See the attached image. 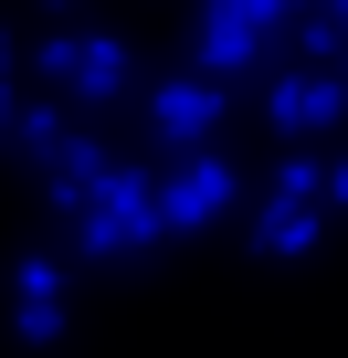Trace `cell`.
Wrapping results in <instances>:
<instances>
[{
	"label": "cell",
	"instance_id": "4fadbf2b",
	"mask_svg": "<svg viewBox=\"0 0 348 358\" xmlns=\"http://www.w3.org/2000/svg\"><path fill=\"white\" fill-rule=\"evenodd\" d=\"M53 11H64V0H53Z\"/></svg>",
	"mask_w": 348,
	"mask_h": 358
},
{
	"label": "cell",
	"instance_id": "8fae6325",
	"mask_svg": "<svg viewBox=\"0 0 348 358\" xmlns=\"http://www.w3.org/2000/svg\"><path fill=\"white\" fill-rule=\"evenodd\" d=\"M0 137H22V95L11 85H0Z\"/></svg>",
	"mask_w": 348,
	"mask_h": 358
},
{
	"label": "cell",
	"instance_id": "277c9868",
	"mask_svg": "<svg viewBox=\"0 0 348 358\" xmlns=\"http://www.w3.org/2000/svg\"><path fill=\"white\" fill-rule=\"evenodd\" d=\"M232 201H243V179H232L222 148H211V158H169V169H158V211H169V232H211V222H232Z\"/></svg>",
	"mask_w": 348,
	"mask_h": 358
},
{
	"label": "cell",
	"instance_id": "3957f363",
	"mask_svg": "<svg viewBox=\"0 0 348 358\" xmlns=\"http://www.w3.org/2000/svg\"><path fill=\"white\" fill-rule=\"evenodd\" d=\"M32 74H53L74 106H116V95L137 85L127 43H106V32H64V43H43V53H32Z\"/></svg>",
	"mask_w": 348,
	"mask_h": 358
},
{
	"label": "cell",
	"instance_id": "7c38bea8",
	"mask_svg": "<svg viewBox=\"0 0 348 358\" xmlns=\"http://www.w3.org/2000/svg\"><path fill=\"white\" fill-rule=\"evenodd\" d=\"M0 85H11V32H0Z\"/></svg>",
	"mask_w": 348,
	"mask_h": 358
},
{
	"label": "cell",
	"instance_id": "6da1fadb",
	"mask_svg": "<svg viewBox=\"0 0 348 358\" xmlns=\"http://www.w3.org/2000/svg\"><path fill=\"white\" fill-rule=\"evenodd\" d=\"M148 243H169L158 169H106V190L74 211V253H85V264H137Z\"/></svg>",
	"mask_w": 348,
	"mask_h": 358
},
{
	"label": "cell",
	"instance_id": "ba28073f",
	"mask_svg": "<svg viewBox=\"0 0 348 358\" xmlns=\"http://www.w3.org/2000/svg\"><path fill=\"white\" fill-rule=\"evenodd\" d=\"M264 43H274V32H264V22H243L232 0H201V74H211V85H222V74H243V64H264Z\"/></svg>",
	"mask_w": 348,
	"mask_h": 358
},
{
	"label": "cell",
	"instance_id": "30bf717a",
	"mask_svg": "<svg viewBox=\"0 0 348 358\" xmlns=\"http://www.w3.org/2000/svg\"><path fill=\"white\" fill-rule=\"evenodd\" d=\"M327 211H348V148L327 158Z\"/></svg>",
	"mask_w": 348,
	"mask_h": 358
},
{
	"label": "cell",
	"instance_id": "9c48e42d",
	"mask_svg": "<svg viewBox=\"0 0 348 358\" xmlns=\"http://www.w3.org/2000/svg\"><path fill=\"white\" fill-rule=\"evenodd\" d=\"M74 137H85V127H74V116H64V106H22V137H11V148H22V158H32V169H43V179H53V169H64V148H74Z\"/></svg>",
	"mask_w": 348,
	"mask_h": 358
},
{
	"label": "cell",
	"instance_id": "7a4b0ae2",
	"mask_svg": "<svg viewBox=\"0 0 348 358\" xmlns=\"http://www.w3.org/2000/svg\"><path fill=\"white\" fill-rule=\"evenodd\" d=\"M316 232H327V158H285L274 169V190H264V222H253V253H316Z\"/></svg>",
	"mask_w": 348,
	"mask_h": 358
},
{
	"label": "cell",
	"instance_id": "52a82bcc",
	"mask_svg": "<svg viewBox=\"0 0 348 358\" xmlns=\"http://www.w3.org/2000/svg\"><path fill=\"white\" fill-rule=\"evenodd\" d=\"M64 327H74L64 264H53V253H22V264H11V337H22V348H53Z\"/></svg>",
	"mask_w": 348,
	"mask_h": 358
},
{
	"label": "cell",
	"instance_id": "5b68a950",
	"mask_svg": "<svg viewBox=\"0 0 348 358\" xmlns=\"http://www.w3.org/2000/svg\"><path fill=\"white\" fill-rule=\"evenodd\" d=\"M148 127H158V148L169 158H211V127H222V85L190 64V74H169L158 95H148Z\"/></svg>",
	"mask_w": 348,
	"mask_h": 358
},
{
	"label": "cell",
	"instance_id": "8992f818",
	"mask_svg": "<svg viewBox=\"0 0 348 358\" xmlns=\"http://www.w3.org/2000/svg\"><path fill=\"white\" fill-rule=\"evenodd\" d=\"M264 106H274V127H285V137H327V127L348 116V74H316V64H285V74L264 85Z\"/></svg>",
	"mask_w": 348,
	"mask_h": 358
}]
</instances>
